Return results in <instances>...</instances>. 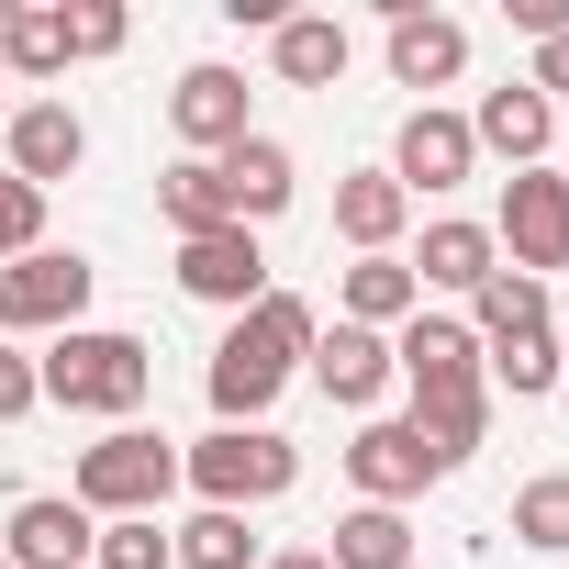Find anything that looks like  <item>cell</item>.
<instances>
[{
	"label": "cell",
	"instance_id": "ffe728a7",
	"mask_svg": "<svg viewBox=\"0 0 569 569\" xmlns=\"http://www.w3.org/2000/svg\"><path fill=\"white\" fill-rule=\"evenodd\" d=\"M458 68H469V34L447 12H413V0H402V12H391V79L402 90H447Z\"/></svg>",
	"mask_w": 569,
	"mask_h": 569
},
{
	"label": "cell",
	"instance_id": "277c9868",
	"mask_svg": "<svg viewBox=\"0 0 569 569\" xmlns=\"http://www.w3.org/2000/svg\"><path fill=\"white\" fill-rule=\"evenodd\" d=\"M168 491H179V447H168L157 425H112L101 447H79V480H68V502H79L90 525L168 513Z\"/></svg>",
	"mask_w": 569,
	"mask_h": 569
},
{
	"label": "cell",
	"instance_id": "d4e9b609",
	"mask_svg": "<svg viewBox=\"0 0 569 569\" xmlns=\"http://www.w3.org/2000/svg\"><path fill=\"white\" fill-rule=\"evenodd\" d=\"M0 68L12 79H57L68 68V23L46 12V0H12V12H0Z\"/></svg>",
	"mask_w": 569,
	"mask_h": 569
},
{
	"label": "cell",
	"instance_id": "f1b7e54d",
	"mask_svg": "<svg viewBox=\"0 0 569 569\" xmlns=\"http://www.w3.org/2000/svg\"><path fill=\"white\" fill-rule=\"evenodd\" d=\"M90 569H179V547H168V525H157V513H123V525H101Z\"/></svg>",
	"mask_w": 569,
	"mask_h": 569
},
{
	"label": "cell",
	"instance_id": "9c48e42d",
	"mask_svg": "<svg viewBox=\"0 0 569 569\" xmlns=\"http://www.w3.org/2000/svg\"><path fill=\"white\" fill-rule=\"evenodd\" d=\"M347 480H358V502H413L425 480H447L436 458H425V436H413V413H369L358 425V447H347Z\"/></svg>",
	"mask_w": 569,
	"mask_h": 569
},
{
	"label": "cell",
	"instance_id": "7402d4cb",
	"mask_svg": "<svg viewBox=\"0 0 569 569\" xmlns=\"http://www.w3.org/2000/svg\"><path fill=\"white\" fill-rule=\"evenodd\" d=\"M157 212H168V234H179V246H190V234H212V223H234L223 157H179V168L157 179Z\"/></svg>",
	"mask_w": 569,
	"mask_h": 569
},
{
	"label": "cell",
	"instance_id": "4316f807",
	"mask_svg": "<svg viewBox=\"0 0 569 569\" xmlns=\"http://www.w3.org/2000/svg\"><path fill=\"white\" fill-rule=\"evenodd\" d=\"M480 380L513 391V402H547L558 391V336H513V347H480Z\"/></svg>",
	"mask_w": 569,
	"mask_h": 569
},
{
	"label": "cell",
	"instance_id": "836d02e7",
	"mask_svg": "<svg viewBox=\"0 0 569 569\" xmlns=\"http://www.w3.org/2000/svg\"><path fill=\"white\" fill-rule=\"evenodd\" d=\"M257 569H325V547H279V558H257Z\"/></svg>",
	"mask_w": 569,
	"mask_h": 569
},
{
	"label": "cell",
	"instance_id": "1f68e13d",
	"mask_svg": "<svg viewBox=\"0 0 569 569\" xmlns=\"http://www.w3.org/2000/svg\"><path fill=\"white\" fill-rule=\"evenodd\" d=\"M23 413H46V391H34V358L0 336V425H23Z\"/></svg>",
	"mask_w": 569,
	"mask_h": 569
},
{
	"label": "cell",
	"instance_id": "4dcf8cb0",
	"mask_svg": "<svg viewBox=\"0 0 569 569\" xmlns=\"http://www.w3.org/2000/svg\"><path fill=\"white\" fill-rule=\"evenodd\" d=\"M34 246H46V190L0 179V268H12V257H34Z\"/></svg>",
	"mask_w": 569,
	"mask_h": 569
},
{
	"label": "cell",
	"instance_id": "d590c367",
	"mask_svg": "<svg viewBox=\"0 0 569 569\" xmlns=\"http://www.w3.org/2000/svg\"><path fill=\"white\" fill-rule=\"evenodd\" d=\"M0 569H12V558H0Z\"/></svg>",
	"mask_w": 569,
	"mask_h": 569
},
{
	"label": "cell",
	"instance_id": "ba28073f",
	"mask_svg": "<svg viewBox=\"0 0 569 569\" xmlns=\"http://www.w3.org/2000/svg\"><path fill=\"white\" fill-rule=\"evenodd\" d=\"M179 291L212 302V313H257V302H268V257H257V234H246V223L190 234V246H179Z\"/></svg>",
	"mask_w": 569,
	"mask_h": 569
},
{
	"label": "cell",
	"instance_id": "8fae6325",
	"mask_svg": "<svg viewBox=\"0 0 569 569\" xmlns=\"http://www.w3.org/2000/svg\"><path fill=\"white\" fill-rule=\"evenodd\" d=\"M90 547H101V525L68 491H34V502H12V525H0V558L12 569H90Z\"/></svg>",
	"mask_w": 569,
	"mask_h": 569
},
{
	"label": "cell",
	"instance_id": "44dd1931",
	"mask_svg": "<svg viewBox=\"0 0 569 569\" xmlns=\"http://www.w3.org/2000/svg\"><path fill=\"white\" fill-rule=\"evenodd\" d=\"M469 336H480V347H513V336H558V325H547V279H525V268H491L480 291H469Z\"/></svg>",
	"mask_w": 569,
	"mask_h": 569
},
{
	"label": "cell",
	"instance_id": "5b68a950",
	"mask_svg": "<svg viewBox=\"0 0 569 569\" xmlns=\"http://www.w3.org/2000/svg\"><path fill=\"white\" fill-rule=\"evenodd\" d=\"M179 480L212 502V513H246V502H279L302 480V447L279 425H212L201 447H179Z\"/></svg>",
	"mask_w": 569,
	"mask_h": 569
},
{
	"label": "cell",
	"instance_id": "484cf974",
	"mask_svg": "<svg viewBox=\"0 0 569 569\" xmlns=\"http://www.w3.org/2000/svg\"><path fill=\"white\" fill-rule=\"evenodd\" d=\"M168 547H179V569H257V536H246V513H190V525H168Z\"/></svg>",
	"mask_w": 569,
	"mask_h": 569
},
{
	"label": "cell",
	"instance_id": "603a6c76",
	"mask_svg": "<svg viewBox=\"0 0 569 569\" xmlns=\"http://www.w3.org/2000/svg\"><path fill=\"white\" fill-rule=\"evenodd\" d=\"M325 569H413V525H402L391 502H347V513H336Z\"/></svg>",
	"mask_w": 569,
	"mask_h": 569
},
{
	"label": "cell",
	"instance_id": "83f0119b",
	"mask_svg": "<svg viewBox=\"0 0 569 569\" xmlns=\"http://www.w3.org/2000/svg\"><path fill=\"white\" fill-rule=\"evenodd\" d=\"M513 536H525L536 558H569V469H536V480L513 491Z\"/></svg>",
	"mask_w": 569,
	"mask_h": 569
},
{
	"label": "cell",
	"instance_id": "d6a6232c",
	"mask_svg": "<svg viewBox=\"0 0 569 569\" xmlns=\"http://www.w3.org/2000/svg\"><path fill=\"white\" fill-rule=\"evenodd\" d=\"M525 90H536V101H569V34H547V46H536V68H525Z\"/></svg>",
	"mask_w": 569,
	"mask_h": 569
},
{
	"label": "cell",
	"instance_id": "e575fe53",
	"mask_svg": "<svg viewBox=\"0 0 569 569\" xmlns=\"http://www.w3.org/2000/svg\"><path fill=\"white\" fill-rule=\"evenodd\" d=\"M558 380H569V336H558Z\"/></svg>",
	"mask_w": 569,
	"mask_h": 569
},
{
	"label": "cell",
	"instance_id": "9a60e30c",
	"mask_svg": "<svg viewBox=\"0 0 569 569\" xmlns=\"http://www.w3.org/2000/svg\"><path fill=\"white\" fill-rule=\"evenodd\" d=\"M313 380H325V402H347V413H380V391H391L402 369H391V336H369V325H336V336H313Z\"/></svg>",
	"mask_w": 569,
	"mask_h": 569
},
{
	"label": "cell",
	"instance_id": "4fadbf2b",
	"mask_svg": "<svg viewBox=\"0 0 569 569\" xmlns=\"http://www.w3.org/2000/svg\"><path fill=\"white\" fill-rule=\"evenodd\" d=\"M469 146H480V157H502V168H547V146H558V101H536L525 79H513V90H480Z\"/></svg>",
	"mask_w": 569,
	"mask_h": 569
},
{
	"label": "cell",
	"instance_id": "6da1fadb",
	"mask_svg": "<svg viewBox=\"0 0 569 569\" xmlns=\"http://www.w3.org/2000/svg\"><path fill=\"white\" fill-rule=\"evenodd\" d=\"M391 369L413 380V436L436 469H458L480 436H491V380H480V336L458 313H413L391 336Z\"/></svg>",
	"mask_w": 569,
	"mask_h": 569
},
{
	"label": "cell",
	"instance_id": "e0dca14e",
	"mask_svg": "<svg viewBox=\"0 0 569 569\" xmlns=\"http://www.w3.org/2000/svg\"><path fill=\"white\" fill-rule=\"evenodd\" d=\"M425 313V291H413V268L402 257H358L347 279H336V325H369V336H402Z\"/></svg>",
	"mask_w": 569,
	"mask_h": 569
},
{
	"label": "cell",
	"instance_id": "7a4b0ae2",
	"mask_svg": "<svg viewBox=\"0 0 569 569\" xmlns=\"http://www.w3.org/2000/svg\"><path fill=\"white\" fill-rule=\"evenodd\" d=\"M313 302L302 291H268L257 313H234V336L212 347V369H201V391H212V425H268V402L291 391V369L313 358Z\"/></svg>",
	"mask_w": 569,
	"mask_h": 569
},
{
	"label": "cell",
	"instance_id": "ac0fdd59",
	"mask_svg": "<svg viewBox=\"0 0 569 569\" xmlns=\"http://www.w3.org/2000/svg\"><path fill=\"white\" fill-rule=\"evenodd\" d=\"M223 190H234V223L257 234V223H279V212H291L302 168H291V146H279V134H246V146L223 157Z\"/></svg>",
	"mask_w": 569,
	"mask_h": 569
},
{
	"label": "cell",
	"instance_id": "8992f818",
	"mask_svg": "<svg viewBox=\"0 0 569 569\" xmlns=\"http://www.w3.org/2000/svg\"><path fill=\"white\" fill-rule=\"evenodd\" d=\"M90 313V257L79 246H34L0 268V336H68Z\"/></svg>",
	"mask_w": 569,
	"mask_h": 569
},
{
	"label": "cell",
	"instance_id": "7c38bea8",
	"mask_svg": "<svg viewBox=\"0 0 569 569\" xmlns=\"http://www.w3.org/2000/svg\"><path fill=\"white\" fill-rule=\"evenodd\" d=\"M480 168V146H469V112H402V134H391V179L402 190H458Z\"/></svg>",
	"mask_w": 569,
	"mask_h": 569
},
{
	"label": "cell",
	"instance_id": "f546056e",
	"mask_svg": "<svg viewBox=\"0 0 569 569\" xmlns=\"http://www.w3.org/2000/svg\"><path fill=\"white\" fill-rule=\"evenodd\" d=\"M68 57H123V34H134V12H123V0H68Z\"/></svg>",
	"mask_w": 569,
	"mask_h": 569
},
{
	"label": "cell",
	"instance_id": "5bb4252c",
	"mask_svg": "<svg viewBox=\"0 0 569 569\" xmlns=\"http://www.w3.org/2000/svg\"><path fill=\"white\" fill-rule=\"evenodd\" d=\"M0 134H12V179H23V190H57V179H79V157H90V123H79L68 101H34V112H12Z\"/></svg>",
	"mask_w": 569,
	"mask_h": 569
},
{
	"label": "cell",
	"instance_id": "52a82bcc",
	"mask_svg": "<svg viewBox=\"0 0 569 569\" xmlns=\"http://www.w3.org/2000/svg\"><path fill=\"white\" fill-rule=\"evenodd\" d=\"M491 246H502V268H525V279L569 268V168H513V179H502Z\"/></svg>",
	"mask_w": 569,
	"mask_h": 569
},
{
	"label": "cell",
	"instance_id": "30bf717a",
	"mask_svg": "<svg viewBox=\"0 0 569 569\" xmlns=\"http://www.w3.org/2000/svg\"><path fill=\"white\" fill-rule=\"evenodd\" d=\"M168 134L190 146V157H234L257 123H246V79L234 68H179V90H168Z\"/></svg>",
	"mask_w": 569,
	"mask_h": 569
},
{
	"label": "cell",
	"instance_id": "d6986e66",
	"mask_svg": "<svg viewBox=\"0 0 569 569\" xmlns=\"http://www.w3.org/2000/svg\"><path fill=\"white\" fill-rule=\"evenodd\" d=\"M402 268H413V291H480V279L502 268V246H491V223H458L447 212V223H425V246Z\"/></svg>",
	"mask_w": 569,
	"mask_h": 569
},
{
	"label": "cell",
	"instance_id": "3957f363",
	"mask_svg": "<svg viewBox=\"0 0 569 569\" xmlns=\"http://www.w3.org/2000/svg\"><path fill=\"white\" fill-rule=\"evenodd\" d=\"M34 391H46L57 413H112V425H134L146 391H157V358H146V336H123V325H68V336L34 358Z\"/></svg>",
	"mask_w": 569,
	"mask_h": 569
},
{
	"label": "cell",
	"instance_id": "cb8c5ba5",
	"mask_svg": "<svg viewBox=\"0 0 569 569\" xmlns=\"http://www.w3.org/2000/svg\"><path fill=\"white\" fill-rule=\"evenodd\" d=\"M268 57H279V79H291V90H336V79H347V23L291 12V23L268 34Z\"/></svg>",
	"mask_w": 569,
	"mask_h": 569
},
{
	"label": "cell",
	"instance_id": "2e32d148",
	"mask_svg": "<svg viewBox=\"0 0 569 569\" xmlns=\"http://www.w3.org/2000/svg\"><path fill=\"white\" fill-rule=\"evenodd\" d=\"M402 223H413V190H402L391 168H347V179H336V234H347L358 257H391Z\"/></svg>",
	"mask_w": 569,
	"mask_h": 569
}]
</instances>
